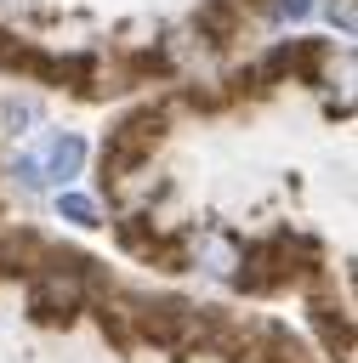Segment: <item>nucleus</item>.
<instances>
[{
    "label": "nucleus",
    "instance_id": "nucleus-1",
    "mask_svg": "<svg viewBox=\"0 0 358 363\" xmlns=\"http://www.w3.org/2000/svg\"><path fill=\"white\" fill-rule=\"evenodd\" d=\"M159 142H165V108H136V113H125L119 125H108V142H102V182L142 170Z\"/></svg>",
    "mask_w": 358,
    "mask_h": 363
},
{
    "label": "nucleus",
    "instance_id": "nucleus-2",
    "mask_svg": "<svg viewBox=\"0 0 358 363\" xmlns=\"http://www.w3.org/2000/svg\"><path fill=\"white\" fill-rule=\"evenodd\" d=\"M34 170H40V187H68V182L85 170V136L51 130L45 147H34Z\"/></svg>",
    "mask_w": 358,
    "mask_h": 363
},
{
    "label": "nucleus",
    "instance_id": "nucleus-3",
    "mask_svg": "<svg viewBox=\"0 0 358 363\" xmlns=\"http://www.w3.org/2000/svg\"><path fill=\"white\" fill-rule=\"evenodd\" d=\"M193 261H199L210 278L239 284V267H244V238H239L233 227H205V233L193 238Z\"/></svg>",
    "mask_w": 358,
    "mask_h": 363
},
{
    "label": "nucleus",
    "instance_id": "nucleus-4",
    "mask_svg": "<svg viewBox=\"0 0 358 363\" xmlns=\"http://www.w3.org/2000/svg\"><path fill=\"white\" fill-rule=\"evenodd\" d=\"M313 323H318L324 346L335 352V363H347V357H352V329H347V318H330V306L318 301V306H313Z\"/></svg>",
    "mask_w": 358,
    "mask_h": 363
},
{
    "label": "nucleus",
    "instance_id": "nucleus-5",
    "mask_svg": "<svg viewBox=\"0 0 358 363\" xmlns=\"http://www.w3.org/2000/svg\"><path fill=\"white\" fill-rule=\"evenodd\" d=\"M57 216H63L68 227H102V210H97V199H85V193H57Z\"/></svg>",
    "mask_w": 358,
    "mask_h": 363
},
{
    "label": "nucleus",
    "instance_id": "nucleus-6",
    "mask_svg": "<svg viewBox=\"0 0 358 363\" xmlns=\"http://www.w3.org/2000/svg\"><path fill=\"white\" fill-rule=\"evenodd\" d=\"M0 119H6V130H34L40 108H34V102H17V96H6V102H0Z\"/></svg>",
    "mask_w": 358,
    "mask_h": 363
},
{
    "label": "nucleus",
    "instance_id": "nucleus-7",
    "mask_svg": "<svg viewBox=\"0 0 358 363\" xmlns=\"http://www.w3.org/2000/svg\"><path fill=\"white\" fill-rule=\"evenodd\" d=\"M313 11V0H273V17H284V23H301Z\"/></svg>",
    "mask_w": 358,
    "mask_h": 363
},
{
    "label": "nucleus",
    "instance_id": "nucleus-8",
    "mask_svg": "<svg viewBox=\"0 0 358 363\" xmlns=\"http://www.w3.org/2000/svg\"><path fill=\"white\" fill-rule=\"evenodd\" d=\"M324 11H330V28H341V34H352V6H347V0H330Z\"/></svg>",
    "mask_w": 358,
    "mask_h": 363
},
{
    "label": "nucleus",
    "instance_id": "nucleus-9",
    "mask_svg": "<svg viewBox=\"0 0 358 363\" xmlns=\"http://www.w3.org/2000/svg\"><path fill=\"white\" fill-rule=\"evenodd\" d=\"M0 6H28V0H0Z\"/></svg>",
    "mask_w": 358,
    "mask_h": 363
}]
</instances>
